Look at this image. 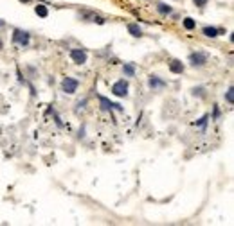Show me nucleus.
<instances>
[{"instance_id": "f257e3e1", "label": "nucleus", "mask_w": 234, "mask_h": 226, "mask_svg": "<svg viewBox=\"0 0 234 226\" xmlns=\"http://www.w3.org/2000/svg\"><path fill=\"white\" fill-rule=\"evenodd\" d=\"M13 41H14L16 45H22V47H25V45H29V41H31V36H29V32H27V31L14 29V32H13Z\"/></svg>"}, {"instance_id": "f03ea898", "label": "nucleus", "mask_w": 234, "mask_h": 226, "mask_svg": "<svg viewBox=\"0 0 234 226\" xmlns=\"http://www.w3.org/2000/svg\"><path fill=\"white\" fill-rule=\"evenodd\" d=\"M77 86H79V81L74 79V77H65V79L61 81V90H63L65 93H68V95L76 93Z\"/></svg>"}, {"instance_id": "7ed1b4c3", "label": "nucleus", "mask_w": 234, "mask_h": 226, "mask_svg": "<svg viewBox=\"0 0 234 226\" xmlns=\"http://www.w3.org/2000/svg\"><path fill=\"white\" fill-rule=\"evenodd\" d=\"M112 93H114L115 97H126V95H128V81L121 79V81L114 83V86H112Z\"/></svg>"}, {"instance_id": "20e7f679", "label": "nucleus", "mask_w": 234, "mask_h": 226, "mask_svg": "<svg viewBox=\"0 0 234 226\" xmlns=\"http://www.w3.org/2000/svg\"><path fill=\"white\" fill-rule=\"evenodd\" d=\"M189 63L193 66H204L207 63V54L205 52H193V54H189Z\"/></svg>"}, {"instance_id": "39448f33", "label": "nucleus", "mask_w": 234, "mask_h": 226, "mask_svg": "<svg viewBox=\"0 0 234 226\" xmlns=\"http://www.w3.org/2000/svg\"><path fill=\"white\" fill-rule=\"evenodd\" d=\"M70 57H72V61H74L76 65H85L87 59H88L87 52L81 50V48H72V50H70Z\"/></svg>"}, {"instance_id": "423d86ee", "label": "nucleus", "mask_w": 234, "mask_h": 226, "mask_svg": "<svg viewBox=\"0 0 234 226\" xmlns=\"http://www.w3.org/2000/svg\"><path fill=\"white\" fill-rule=\"evenodd\" d=\"M99 104H101V110L105 111H112V110H117V111H123L124 108L121 104H115V102H110L106 97H99Z\"/></svg>"}, {"instance_id": "0eeeda50", "label": "nucleus", "mask_w": 234, "mask_h": 226, "mask_svg": "<svg viewBox=\"0 0 234 226\" xmlns=\"http://www.w3.org/2000/svg\"><path fill=\"white\" fill-rule=\"evenodd\" d=\"M169 70H171L173 74H182V72H184V63L178 61V59H173V61L169 63Z\"/></svg>"}, {"instance_id": "6e6552de", "label": "nucleus", "mask_w": 234, "mask_h": 226, "mask_svg": "<svg viewBox=\"0 0 234 226\" xmlns=\"http://www.w3.org/2000/svg\"><path fill=\"white\" fill-rule=\"evenodd\" d=\"M148 84H150V88H164L166 86V81H162V79H159L157 75H151L150 77V81H148Z\"/></svg>"}, {"instance_id": "1a4fd4ad", "label": "nucleus", "mask_w": 234, "mask_h": 226, "mask_svg": "<svg viewBox=\"0 0 234 226\" xmlns=\"http://www.w3.org/2000/svg\"><path fill=\"white\" fill-rule=\"evenodd\" d=\"M128 32H130L133 38H141V36H142V29H141L137 23H128Z\"/></svg>"}, {"instance_id": "9d476101", "label": "nucleus", "mask_w": 234, "mask_h": 226, "mask_svg": "<svg viewBox=\"0 0 234 226\" xmlns=\"http://www.w3.org/2000/svg\"><path fill=\"white\" fill-rule=\"evenodd\" d=\"M204 36H207V38H216L218 34H220V29H216V27H204Z\"/></svg>"}, {"instance_id": "9b49d317", "label": "nucleus", "mask_w": 234, "mask_h": 226, "mask_svg": "<svg viewBox=\"0 0 234 226\" xmlns=\"http://www.w3.org/2000/svg\"><path fill=\"white\" fill-rule=\"evenodd\" d=\"M123 74H124L126 77H133V75H135V66H133L132 63H126V65L123 66Z\"/></svg>"}, {"instance_id": "f8f14e48", "label": "nucleus", "mask_w": 234, "mask_h": 226, "mask_svg": "<svg viewBox=\"0 0 234 226\" xmlns=\"http://www.w3.org/2000/svg\"><path fill=\"white\" fill-rule=\"evenodd\" d=\"M34 13H36L38 16H41V18H45V16L49 14V9H47V7H45L43 4H38V5L34 7Z\"/></svg>"}, {"instance_id": "ddd939ff", "label": "nucleus", "mask_w": 234, "mask_h": 226, "mask_svg": "<svg viewBox=\"0 0 234 226\" xmlns=\"http://www.w3.org/2000/svg\"><path fill=\"white\" fill-rule=\"evenodd\" d=\"M182 23H184V27H186L187 31H193V29L196 27V22H195L193 18H184V22H182Z\"/></svg>"}, {"instance_id": "4468645a", "label": "nucleus", "mask_w": 234, "mask_h": 226, "mask_svg": "<svg viewBox=\"0 0 234 226\" xmlns=\"http://www.w3.org/2000/svg\"><path fill=\"white\" fill-rule=\"evenodd\" d=\"M157 9H159V13L160 14H169L173 9H171V5H166V4H159L157 5Z\"/></svg>"}, {"instance_id": "2eb2a0df", "label": "nucleus", "mask_w": 234, "mask_h": 226, "mask_svg": "<svg viewBox=\"0 0 234 226\" xmlns=\"http://www.w3.org/2000/svg\"><path fill=\"white\" fill-rule=\"evenodd\" d=\"M225 101H227L229 104H232V102H234V88H232V86L227 90V93H225Z\"/></svg>"}, {"instance_id": "dca6fc26", "label": "nucleus", "mask_w": 234, "mask_h": 226, "mask_svg": "<svg viewBox=\"0 0 234 226\" xmlns=\"http://www.w3.org/2000/svg\"><path fill=\"white\" fill-rule=\"evenodd\" d=\"M207 120H209V115H204L198 122H196V126H200V128H205L207 126Z\"/></svg>"}, {"instance_id": "f3484780", "label": "nucleus", "mask_w": 234, "mask_h": 226, "mask_svg": "<svg viewBox=\"0 0 234 226\" xmlns=\"http://www.w3.org/2000/svg\"><path fill=\"white\" fill-rule=\"evenodd\" d=\"M193 2H195V5H196V7H204V5H207V2H209V0H193Z\"/></svg>"}, {"instance_id": "a211bd4d", "label": "nucleus", "mask_w": 234, "mask_h": 226, "mask_svg": "<svg viewBox=\"0 0 234 226\" xmlns=\"http://www.w3.org/2000/svg\"><path fill=\"white\" fill-rule=\"evenodd\" d=\"M193 95H204V88H193Z\"/></svg>"}, {"instance_id": "6ab92c4d", "label": "nucleus", "mask_w": 234, "mask_h": 226, "mask_svg": "<svg viewBox=\"0 0 234 226\" xmlns=\"http://www.w3.org/2000/svg\"><path fill=\"white\" fill-rule=\"evenodd\" d=\"M218 115H220V110H218V108H214V119H218Z\"/></svg>"}, {"instance_id": "aec40b11", "label": "nucleus", "mask_w": 234, "mask_h": 226, "mask_svg": "<svg viewBox=\"0 0 234 226\" xmlns=\"http://www.w3.org/2000/svg\"><path fill=\"white\" fill-rule=\"evenodd\" d=\"M4 25H5V22H4V20H0V29H2Z\"/></svg>"}, {"instance_id": "412c9836", "label": "nucleus", "mask_w": 234, "mask_h": 226, "mask_svg": "<svg viewBox=\"0 0 234 226\" xmlns=\"http://www.w3.org/2000/svg\"><path fill=\"white\" fill-rule=\"evenodd\" d=\"M20 2H23V4H27V2H29V0H20Z\"/></svg>"}, {"instance_id": "4be33fe9", "label": "nucleus", "mask_w": 234, "mask_h": 226, "mask_svg": "<svg viewBox=\"0 0 234 226\" xmlns=\"http://www.w3.org/2000/svg\"><path fill=\"white\" fill-rule=\"evenodd\" d=\"M2 47H4V43H2V41H0V50H2Z\"/></svg>"}]
</instances>
